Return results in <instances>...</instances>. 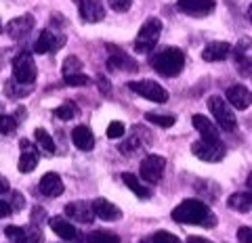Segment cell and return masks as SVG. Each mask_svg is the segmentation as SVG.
<instances>
[{"label": "cell", "mask_w": 252, "mask_h": 243, "mask_svg": "<svg viewBox=\"0 0 252 243\" xmlns=\"http://www.w3.org/2000/svg\"><path fill=\"white\" fill-rule=\"evenodd\" d=\"M82 72V61L76 57V54H69V57L63 61V78L65 76H74Z\"/></svg>", "instance_id": "f546056e"}, {"label": "cell", "mask_w": 252, "mask_h": 243, "mask_svg": "<svg viewBox=\"0 0 252 243\" xmlns=\"http://www.w3.org/2000/svg\"><path fill=\"white\" fill-rule=\"evenodd\" d=\"M65 216L69 218V220H76V222H82V224H91L93 222V208L91 203L86 201H72L65 206Z\"/></svg>", "instance_id": "5bb4252c"}, {"label": "cell", "mask_w": 252, "mask_h": 243, "mask_svg": "<svg viewBox=\"0 0 252 243\" xmlns=\"http://www.w3.org/2000/svg\"><path fill=\"white\" fill-rule=\"evenodd\" d=\"M235 65L242 72L244 78L250 76V57H248V42H244L242 46L235 49Z\"/></svg>", "instance_id": "d4e9b609"}, {"label": "cell", "mask_w": 252, "mask_h": 243, "mask_svg": "<svg viewBox=\"0 0 252 243\" xmlns=\"http://www.w3.org/2000/svg\"><path fill=\"white\" fill-rule=\"evenodd\" d=\"M91 208H93V214L97 218H101V220H105V222H116V220L122 218V210L105 197H97L91 203Z\"/></svg>", "instance_id": "8fae6325"}, {"label": "cell", "mask_w": 252, "mask_h": 243, "mask_svg": "<svg viewBox=\"0 0 252 243\" xmlns=\"http://www.w3.org/2000/svg\"><path fill=\"white\" fill-rule=\"evenodd\" d=\"M107 51H109V59H107V65L112 69H122V72H137L139 65L135 63V59L128 57L122 49H118L114 44H107Z\"/></svg>", "instance_id": "7c38bea8"}, {"label": "cell", "mask_w": 252, "mask_h": 243, "mask_svg": "<svg viewBox=\"0 0 252 243\" xmlns=\"http://www.w3.org/2000/svg\"><path fill=\"white\" fill-rule=\"evenodd\" d=\"M34 138H36V143L40 145L46 153H55V140H53V136L44 128H36L34 130Z\"/></svg>", "instance_id": "484cf974"}, {"label": "cell", "mask_w": 252, "mask_h": 243, "mask_svg": "<svg viewBox=\"0 0 252 243\" xmlns=\"http://www.w3.org/2000/svg\"><path fill=\"white\" fill-rule=\"evenodd\" d=\"M15 130H17V120L0 113V135H13Z\"/></svg>", "instance_id": "d6a6232c"}, {"label": "cell", "mask_w": 252, "mask_h": 243, "mask_svg": "<svg viewBox=\"0 0 252 243\" xmlns=\"http://www.w3.org/2000/svg\"><path fill=\"white\" fill-rule=\"evenodd\" d=\"M89 241L91 243H120V237L109 231H93L89 235Z\"/></svg>", "instance_id": "f1b7e54d"}, {"label": "cell", "mask_w": 252, "mask_h": 243, "mask_svg": "<svg viewBox=\"0 0 252 243\" xmlns=\"http://www.w3.org/2000/svg\"><path fill=\"white\" fill-rule=\"evenodd\" d=\"M0 29H2V23H0Z\"/></svg>", "instance_id": "ee69618b"}, {"label": "cell", "mask_w": 252, "mask_h": 243, "mask_svg": "<svg viewBox=\"0 0 252 243\" xmlns=\"http://www.w3.org/2000/svg\"><path fill=\"white\" fill-rule=\"evenodd\" d=\"M149 63L160 76L164 78H177L185 67V54L177 46H166L152 54Z\"/></svg>", "instance_id": "7a4b0ae2"}, {"label": "cell", "mask_w": 252, "mask_h": 243, "mask_svg": "<svg viewBox=\"0 0 252 243\" xmlns=\"http://www.w3.org/2000/svg\"><path fill=\"white\" fill-rule=\"evenodd\" d=\"M143 243H181V239L168 231H158L152 235V237H147Z\"/></svg>", "instance_id": "4dcf8cb0"}, {"label": "cell", "mask_w": 252, "mask_h": 243, "mask_svg": "<svg viewBox=\"0 0 252 243\" xmlns=\"http://www.w3.org/2000/svg\"><path fill=\"white\" fill-rule=\"evenodd\" d=\"M49 226L53 229V233L57 235V237H61L63 241H72L78 231H76V226L72 224V220L65 216H53L51 220H49Z\"/></svg>", "instance_id": "ac0fdd59"}, {"label": "cell", "mask_w": 252, "mask_h": 243, "mask_svg": "<svg viewBox=\"0 0 252 243\" xmlns=\"http://www.w3.org/2000/svg\"><path fill=\"white\" fill-rule=\"evenodd\" d=\"M122 180H124V185L128 187V189L135 193L139 199H149V197H152V191H149L147 187L141 185V180L137 178V174H132V172H124Z\"/></svg>", "instance_id": "603a6c76"}, {"label": "cell", "mask_w": 252, "mask_h": 243, "mask_svg": "<svg viewBox=\"0 0 252 243\" xmlns=\"http://www.w3.org/2000/svg\"><path fill=\"white\" fill-rule=\"evenodd\" d=\"M145 120L149 124L160 126V128H170V126H175L177 117L175 115H162V113H145Z\"/></svg>", "instance_id": "83f0119b"}, {"label": "cell", "mask_w": 252, "mask_h": 243, "mask_svg": "<svg viewBox=\"0 0 252 243\" xmlns=\"http://www.w3.org/2000/svg\"><path fill=\"white\" fill-rule=\"evenodd\" d=\"M34 27V17L32 15H21V17H15L6 23V34L11 38H23L32 32Z\"/></svg>", "instance_id": "d6986e66"}, {"label": "cell", "mask_w": 252, "mask_h": 243, "mask_svg": "<svg viewBox=\"0 0 252 243\" xmlns=\"http://www.w3.org/2000/svg\"><path fill=\"white\" fill-rule=\"evenodd\" d=\"M227 99V103H229L231 107H235V109H240V111H244V109H248L250 107V101H252V97H250V90L246 88V86H231V88H227V95H225Z\"/></svg>", "instance_id": "e0dca14e"}, {"label": "cell", "mask_w": 252, "mask_h": 243, "mask_svg": "<svg viewBox=\"0 0 252 243\" xmlns=\"http://www.w3.org/2000/svg\"><path fill=\"white\" fill-rule=\"evenodd\" d=\"M99 88H101V92H105V95L109 92V84H107L105 78H99Z\"/></svg>", "instance_id": "b9f144b4"}, {"label": "cell", "mask_w": 252, "mask_h": 243, "mask_svg": "<svg viewBox=\"0 0 252 243\" xmlns=\"http://www.w3.org/2000/svg\"><path fill=\"white\" fill-rule=\"evenodd\" d=\"M124 132H126V128H124L122 122H112V124L107 126V136H109V138H122Z\"/></svg>", "instance_id": "e575fe53"}, {"label": "cell", "mask_w": 252, "mask_h": 243, "mask_svg": "<svg viewBox=\"0 0 252 243\" xmlns=\"http://www.w3.org/2000/svg\"><path fill=\"white\" fill-rule=\"evenodd\" d=\"M191 151L198 160L202 162H208V163H215L220 162L225 158V145L220 140H206V138H200L191 145Z\"/></svg>", "instance_id": "8992f818"}, {"label": "cell", "mask_w": 252, "mask_h": 243, "mask_svg": "<svg viewBox=\"0 0 252 243\" xmlns=\"http://www.w3.org/2000/svg\"><path fill=\"white\" fill-rule=\"evenodd\" d=\"M229 53H231L229 42H210L202 51V59L208 61V63H217V61H225L229 57Z\"/></svg>", "instance_id": "ffe728a7"}, {"label": "cell", "mask_w": 252, "mask_h": 243, "mask_svg": "<svg viewBox=\"0 0 252 243\" xmlns=\"http://www.w3.org/2000/svg\"><path fill=\"white\" fill-rule=\"evenodd\" d=\"M208 109H210V113L215 115V122H217V126H219L220 130L233 132L235 128H238V122H235V113H233L231 105L227 103L225 99H220L219 95L210 97V99H208Z\"/></svg>", "instance_id": "277c9868"}, {"label": "cell", "mask_w": 252, "mask_h": 243, "mask_svg": "<svg viewBox=\"0 0 252 243\" xmlns=\"http://www.w3.org/2000/svg\"><path fill=\"white\" fill-rule=\"evenodd\" d=\"M11 210L13 212H21L23 210V206H26V199H23V195H19V193H13V199H11Z\"/></svg>", "instance_id": "f35d334b"}, {"label": "cell", "mask_w": 252, "mask_h": 243, "mask_svg": "<svg viewBox=\"0 0 252 243\" xmlns=\"http://www.w3.org/2000/svg\"><path fill=\"white\" fill-rule=\"evenodd\" d=\"M164 168H166V160L162 155H147L139 166V176L145 183H160L164 176Z\"/></svg>", "instance_id": "ba28073f"}, {"label": "cell", "mask_w": 252, "mask_h": 243, "mask_svg": "<svg viewBox=\"0 0 252 243\" xmlns=\"http://www.w3.org/2000/svg\"><path fill=\"white\" fill-rule=\"evenodd\" d=\"M160 34H162V21L158 17H149L143 21L139 34L135 38V51L137 53H149L154 51V46L160 40Z\"/></svg>", "instance_id": "3957f363"}, {"label": "cell", "mask_w": 252, "mask_h": 243, "mask_svg": "<svg viewBox=\"0 0 252 243\" xmlns=\"http://www.w3.org/2000/svg\"><path fill=\"white\" fill-rule=\"evenodd\" d=\"M36 63H34V57L32 53H19L17 57L13 59V80L17 84H34L36 82Z\"/></svg>", "instance_id": "5b68a950"}, {"label": "cell", "mask_w": 252, "mask_h": 243, "mask_svg": "<svg viewBox=\"0 0 252 243\" xmlns=\"http://www.w3.org/2000/svg\"><path fill=\"white\" fill-rule=\"evenodd\" d=\"M4 235L13 243H28V233H26V229H19V226H6Z\"/></svg>", "instance_id": "1f68e13d"}, {"label": "cell", "mask_w": 252, "mask_h": 243, "mask_svg": "<svg viewBox=\"0 0 252 243\" xmlns=\"http://www.w3.org/2000/svg\"><path fill=\"white\" fill-rule=\"evenodd\" d=\"M191 122H193V128L202 135V138H206V140H220L219 126H217V124H212L208 117H204L202 113H195L191 117Z\"/></svg>", "instance_id": "44dd1931"}, {"label": "cell", "mask_w": 252, "mask_h": 243, "mask_svg": "<svg viewBox=\"0 0 252 243\" xmlns=\"http://www.w3.org/2000/svg\"><path fill=\"white\" fill-rule=\"evenodd\" d=\"M65 44V36L55 32V29H42L38 40L34 44V51L38 54H46V53H57L61 46Z\"/></svg>", "instance_id": "9c48e42d"}, {"label": "cell", "mask_w": 252, "mask_h": 243, "mask_svg": "<svg viewBox=\"0 0 252 243\" xmlns=\"http://www.w3.org/2000/svg\"><path fill=\"white\" fill-rule=\"evenodd\" d=\"M187 243H212V241L204 239V237H189V239H187Z\"/></svg>", "instance_id": "7bdbcfd3"}, {"label": "cell", "mask_w": 252, "mask_h": 243, "mask_svg": "<svg viewBox=\"0 0 252 243\" xmlns=\"http://www.w3.org/2000/svg\"><path fill=\"white\" fill-rule=\"evenodd\" d=\"M65 80L67 86H86V84H91V78L86 76V74H74V76H65L63 78Z\"/></svg>", "instance_id": "836d02e7"}, {"label": "cell", "mask_w": 252, "mask_h": 243, "mask_svg": "<svg viewBox=\"0 0 252 243\" xmlns=\"http://www.w3.org/2000/svg\"><path fill=\"white\" fill-rule=\"evenodd\" d=\"M179 11L191 17H206L215 11V0H179Z\"/></svg>", "instance_id": "4fadbf2b"}, {"label": "cell", "mask_w": 252, "mask_h": 243, "mask_svg": "<svg viewBox=\"0 0 252 243\" xmlns=\"http://www.w3.org/2000/svg\"><path fill=\"white\" fill-rule=\"evenodd\" d=\"M38 191H40L44 197H59L65 191V185H63V180L59 174H55V172H49V174H44L40 185H38Z\"/></svg>", "instance_id": "9a60e30c"}, {"label": "cell", "mask_w": 252, "mask_h": 243, "mask_svg": "<svg viewBox=\"0 0 252 243\" xmlns=\"http://www.w3.org/2000/svg\"><path fill=\"white\" fill-rule=\"evenodd\" d=\"M78 11L86 23H99L105 19L103 0H78Z\"/></svg>", "instance_id": "30bf717a"}, {"label": "cell", "mask_w": 252, "mask_h": 243, "mask_svg": "<svg viewBox=\"0 0 252 243\" xmlns=\"http://www.w3.org/2000/svg\"><path fill=\"white\" fill-rule=\"evenodd\" d=\"M76 115H78V107H76V103H72V101H67V103H63L55 109V117H59L63 122L74 120Z\"/></svg>", "instance_id": "4316f807"}, {"label": "cell", "mask_w": 252, "mask_h": 243, "mask_svg": "<svg viewBox=\"0 0 252 243\" xmlns=\"http://www.w3.org/2000/svg\"><path fill=\"white\" fill-rule=\"evenodd\" d=\"M4 193H11V183H9V178H4L0 174V195H4Z\"/></svg>", "instance_id": "ab89813d"}, {"label": "cell", "mask_w": 252, "mask_h": 243, "mask_svg": "<svg viewBox=\"0 0 252 243\" xmlns=\"http://www.w3.org/2000/svg\"><path fill=\"white\" fill-rule=\"evenodd\" d=\"M135 149H139V138H137V136H132V138L126 140V143H122V145H120V151H122V153H126V155L132 153Z\"/></svg>", "instance_id": "8d00e7d4"}, {"label": "cell", "mask_w": 252, "mask_h": 243, "mask_svg": "<svg viewBox=\"0 0 252 243\" xmlns=\"http://www.w3.org/2000/svg\"><path fill=\"white\" fill-rule=\"evenodd\" d=\"M21 149H23V153H21V158H19V172H23V174H28V172L32 170H36L38 166V160H40V155H38L36 151V147L30 143L28 138H21Z\"/></svg>", "instance_id": "2e32d148"}, {"label": "cell", "mask_w": 252, "mask_h": 243, "mask_svg": "<svg viewBox=\"0 0 252 243\" xmlns=\"http://www.w3.org/2000/svg\"><path fill=\"white\" fill-rule=\"evenodd\" d=\"M132 0H109V6L116 11V13H126L130 9Z\"/></svg>", "instance_id": "d590c367"}, {"label": "cell", "mask_w": 252, "mask_h": 243, "mask_svg": "<svg viewBox=\"0 0 252 243\" xmlns=\"http://www.w3.org/2000/svg\"><path fill=\"white\" fill-rule=\"evenodd\" d=\"M172 218L179 224H198L212 229L217 224V216L210 212V208L200 199H185L172 210Z\"/></svg>", "instance_id": "6da1fadb"}, {"label": "cell", "mask_w": 252, "mask_h": 243, "mask_svg": "<svg viewBox=\"0 0 252 243\" xmlns=\"http://www.w3.org/2000/svg\"><path fill=\"white\" fill-rule=\"evenodd\" d=\"M11 206H9V203H6V201H2V199H0V218H6V216H11Z\"/></svg>", "instance_id": "60d3db41"}, {"label": "cell", "mask_w": 252, "mask_h": 243, "mask_svg": "<svg viewBox=\"0 0 252 243\" xmlns=\"http://www.w3.org/2000/svg\"><path fill=\"white\" fill-rule=\"evenodd\" d=\"M238 241L240 243H252V229L250 226H240L238 229Z\"/></svg>", "instance_id": "74e56055"}, {"label": "cell", "mask_w": 252, "mask_h": 243, "mask_svg": "<svg viewBox=\"0 0 252 243\" xmlns=\"http://www.w3.org/2000/svg\"><path fill=\"white\" fill-rule=\"evenodd\" d=\"M227 206H229L231 210L235 212H242V214H248L250 208H252V197L248 191L244 193H233L229 199H227Z\"/></svg>", "instance_id": "cb8c5ba5"}, {"label": "cell", "mask_w": 252, "mask_h": 243, "mask_svg": "<svg viewBox=\"0 0 252 243\" xmlns=\"http://www.w3.org/2000/svg\"><path fill=\"white\" fill-rule=\"evenodd\" d=\"M72 140L80 151H91L94 147V135H93V130L86 126H76L72 130Z\"/></svg>", "instance_id": "7402d4cb"}, {"label": "cell", "mask_w": 252, "mask_h": 243, "mask_svg": "<svg viewBox=\"0 0 252 243\" xmlns=\"http://www.w3.org/2000/svg\"><path fill=\"white\" fill-rule=\"evenodd\" d=\"M128 88L132 92H137L139 97H143L154 103H166L168 101V90L160 86L154 80H137V82H128Z\"/></svg>", "instance_id": "52a82bcc"}]
</instances>
